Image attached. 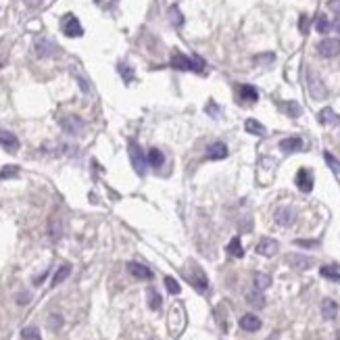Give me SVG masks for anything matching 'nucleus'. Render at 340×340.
Returning <instances> with one entry per match:
<instances>
[{"mask_svg": "<svg viewBox=\"0 0 340 340\" xmlns=\"http://www.w3.org/2000/svg\"><path fill=\"white\" fill-rule=\"evenodd\" d=\"M247 301H248V305H252L255 309H263V307H265V296H263V292H261V290L248 292V294H247Z\"/></svg>", "mask_w": 340, "mask_h": 340, "instance_id": "23", "label": "nucleus"}, {"mask_svg": "<svg viewBox=\"0 0 340 340\" xmlns=\"http://www.w3.org/2000/svg\"><path fill=\"white\" fill-rule=\"evenodd\" d=\"M305 148V142H303V138L299 136H290V138H284V140L280 142V151L284 155H292V153H299Z\"/></svg>", "mask_w": 340, "mask_h": 340, "instance_id": "9", "label": "nucleus"}, {"mask_svg": "<svg viewBox=\"0 0 340 340\" xmlns=\"http://www.w3.org/2000/svg\"><path fill=\"white\" fill-rule=\"evenodd\" d=\"M63 221L61 219H57V217H52V221H50V236L55 238V240H59L61 236H63Z\"/></svg>", "mask_w": 340, "mask_h": 340, "instance_id": "32", "label": "nucleus"}, {"mask_svg": "<svg viewBox=\"0 0 340 340\" xmlns=\"http://www.w3.org/2000/svg\"><path fill=\"white\" fill-rule=\"evenodd\" d=\"M127 155H129V161H132L134 171H136L140 178H144V176H146V165H148L146 156H144V151L132 140V142L127 144Z\"/></svg>", "mask_w": 340, "mask_h": 340, "instance_id": "2", "label": "nucleus"}, {"mask_svg": "<svg viewBox=\"0 0 340 340\" xmlns=\"http://www.w3.org/2000/svg\"><path fill=\"white\" fill-rule=\"evenodd\" d=\"M328 8L334 11V15H338L340 13V0H328Z\"/></svg>", "mask_w": 340, "mask_h": 340, "instance_id": "41", "label": "nucleus"}, {"mask_svg": "<svg viewBox=\"0 0 340 340\" xmlns=\"http://www.w3.org/2000/svg\"><path fill=\"white\" fill-rule=\"evenodd\" d=\"M169 21H171L173 28H182V25H184V15H182V11L176 4L169 6Z\"/></svg>", "mask_w": 340, "mask_h": 340, "instance_id": "28", "label": "nucleus"}, {"mask_svg": "<svg viewBox=\"0 0 340 340\" xmlns=\"http://www.w3.org/2000/svg\"><path fill=\"white\" fill-rule=\"evenodd\" d=\"M299 30H301V33H307V31H309V17H307V15H301V19H299Z\"/></svg>", "mask_w": 340, "mask_h": 340, "instance_id": "40", "label": "nucleus"}, {"mask_svg": "<svg viewBox=\"0 0 340 340\" xmlns=\"http://www.w3.org/2000/svg\"><path fill=\"white\" fill-rule=\"evenodd\" d=\"M332 30H336V31H340V13L334 17V21H332Z\"/></svg>", "mask_w": 340, "mask_h": 340, "instance_id": "44", "label": "nucleus"}, {"mask_svg": "<svg viewBox=\"0 0 340 340\" xmlns=\"http://www.w3.org/2000/svg\"><path fill=\"white\" fill-rule=\"evenodd\" d=\"M278 250H280V244H278V240H274V238H261L257 244V252L263 257H274Z\"/></svg>", "mask_w": 340, "mask_h": 340, "instance_id": "12", "label": "nucleus"}, {"mask_svg": "<svg viewBox=\"0 0 340 340\" xmlns=\"http://www.w3.org/2000/svg\"><path fill=\"white\" fill-rule=\"evenodd\" d=\"M17 303H19V305H25V303H30V294H25V296H19V299H17Z\"/></svg>", "mask_w": 340, "mask_h": 340, "instance_id": "46", "label": "nucleus"}, {"mask_svg": "<svg viewBox=\"0 0 340 340\" xmlns=\"http://www.w3.org/2000/svg\"><path fill=\"white\" fill-rule=\"evenodd\" d=\"M75 80H77V82H80V86H82V90H84L86 94H88V92H90V86H88V84H86V82H84V77H80V75H75Z\"/></svg>", "mask_w": 340, "mask_h": 340, "instance_id": "43", "label": "nucleus"}, {"mask_svg": "<svg viewBox=\"0 0 340 340\" xmlns=\"http://www.w3.org/2000/svg\"><path fill=\"white\" fill-rule=\"evenodd\" d=\"M296 219V211L290 207H284V209H278L276 211V223L282 225V228H290Z\"/></svg>", "mask_w": 340, "mask_h": 340, "instance_id": "11", "label": "nucleus"}, {"mask_svg": "<svg viewBox=\"0 0 340 340\" xmlns=\"http://www.w3.org/2000/svg\"><path fill=\"white\" fill-rule=\"evenodd\" d=\"M127 272L132 274L138 280H153V272L142 263H136V261H129L127 263Z\"/></svg>", "mask_w": 340, "mask_h": 340, "instance_id": "13", "label": "nucleus"}, {"mask_svg": "<svg viewBox=\"0 0 340 340\" xmlns=\"http://www.w3.org/2000/svg\"><path fill=\"white\" fill-rule=\"evenodd\" d=\"M252 284H255V290H267L269 286H272V278H269L267 274H255V278H252Z\"/></svg>", "mask_w": 340, "mask_h": 340, "instance_id": "25", "label": "nucleus"}, {"mask_svg": "<svg viewBox=\"0 0 340 340\" xmlns=\"http://www.w3.org/2000/svg\"><path fill=\"white\" fill-rule=\"evenodd\" d=\"M207 155H209V159L211 161H221V159L228 156V146H225L223 142H213V144H209Z\"/></svg>", "mask_w": 340, "mask_h": 340, "instance_id": "15", "label": "nucleus"}, {"mask_svg": "<svg viewBox=\"0 0 340 340\" xmlns=\"http://www.w3.org/2000/svg\"><path fill=\"white\" fill-rule=\"evenodd\" d=\"M315 30L319 33H328L330 30H332V21H330L326 15H317L315 17Z\"/></svg>", "mask_w": 340, "mask_h": 340, "instance_id": "29", "label": "nucleus"}, {"mask_svg": "<svg viewBox=\"0 0 340 340\" xmlns=\"http://www.w3.org/2000/svg\"><path fill=\"white\" fill-rule=\"evenodd\" d=\"M21 338H23V340H42L40 330H38L36 326H28V328H23V330H21Z\"/></svg>", "mask_w": 340, "mask_h": 340, "instance_id": "33", "label": "nucleus"}, {"mask_svg": "<svg viewBox=\"0 0 340 340\" xmlns=\"http://www.w3.org/2000/svg\"><path fill=\"white\" fill-rule=\"evenodd\" d=\"M238 94H240V98L244 102H257L259 100V90L255 88V86L242 84V86H238Z\"/></svg>", "mask_w": 340, "mask_h": 340, "instance_id": "17", "label": "nucleus"}, {"mask_svg": "<svg viewBox=\"0 0 340 340\" xmlns=\"http://www.w3.org/2000/svg\"><path fill=\"white\" fill-rule=\"evenodd\" d=\"M61 28H63V33L67 38H80L84 36V28L80 19H77L75 15H65L63 21H61Z\"/></svg>", "mask_w": 340, "mask_h": 340, "instance_id": "5", "label": "nucleus"}, {"mask_svg": "<svg viewBox=\"0 0 340 340\" xmlns=\"http://www.w3.org/2000/svg\"><path fill=\"white\" fill-rule=\"evenodd\" d=\"M69 274H71V265H61L59 269H57V274H55V278H52V286H59L61 282H65L67 278H69Z\"/></svg>", "mask_w": 340, "mask_h": 340, "instance_id": "27", "label": "nucleus"}, {"mask_svg": "<svg viewBox=\"0 0 340 340\" xmlns=\"http://www.w3.org/2000/svg\"><path fill=\"white\" fill-rule=\"evenodd\" d=\"M317 119H319V124H324V125H340V115H336L330 107L321 109Z\"/></svg>", "mask_w": 340, "mask_h": 340, "instance_id": "18", "label": "nucleus"}, {"mask_svg": "<svg viewBox=\"0 0 340 340\" xmlns=\"http://www.w3.org/2000/svg\"><path fill=\"white\" fill-rule=\"evenodd\" d=\"M324 159H326V163H328V167L332 169L334 173H340V161L336 159V156H334L332 153H328V151H326V153H324Z\"/></svg>", "mask_w": 340, "mask_h": 340, "instance_id": "35", "label": "nucleus"}, {"mask_svg": "<svg viewBox=\"0 0 340 340\" xmlns=\"http://www.w3.org/2000/svg\"><path fill=\"white\" fill-rule=\"evenodd\" d=\"M186 280L192 284V288L200 294H207L209 292V280H207V276L203 272V267L200 265H192L190 267V272H186Z\"/></svg>", "mask_w": 340, "mask_h": 340, "instance_id": "3", "label": "nucleus"}, {"mask_svg": "<svg viewBox=\"0 0 340 340\" xmlns=\"http://www.w3.org/2000/svg\"><path fill=\"white\" fill-rule=\"evenodd\" d=\"M244 129H247L248 134H255V136H261V138L267 136V129L263 127V124H259L257 119H247V121H244Z\"/></svg>", "mask_w": 340, "mask_h": 340, "instance_id": "21", "label": "nucleus"}, {"mask_svg": "<svg viewBox=\"0 0 340 340\" xmlns=\"http://www.w3.org/2000/svg\"><path fill=\"white\" fill-rule=\"evenodd\" d=\"M269 340H278V336H272V338H269Z\"/></svg>", "mask_w": 340, "mask_h": 340, "instance_id": "47", "label": "nucleus"}, {"mask_svg": "<svg viewBox=\"0 0 340 340\" xmlns=\"http://www.w3.org/2000/svg\"><path fill=\"white\" fill-rule=\"evenodd\" d=\"M286 261L294 267V269H309L313 265V259L311 257H305V255H288Z\"/></svg>", "mask_w": 340, "mask_h": 340, "instance_id": "19", "label": "nucleus"}, {"mask_svg": "<svg viewBox=\"0 0 340 340\" xmlns=\"http://www.w3.org/2000/svg\"><path fill=\"white\" fill-rule=\"evenodd\" d=\"M61 127H63L65 134L77 136L82 132V127H84V119L77 117V115H65L63 119H61Z\"/></svg>", "mask_w": 340, "mask_h": 340, "instance_id": "7", "label": "nucleus"}, {"mask_svg": "<svg viewBox=\"0 0 340 340\" xmlns=\"http://www.w3.org/2000/svg\"><path fill=\"white\" fill-rule=\"evenodd\" d=\"M317 52L319 57L324 59H334L340 55V40L338 38H324L317 44Z\"/></svg>", "mask_w": 340, "mask_h": 340, "instance_id": "6", "label": "nucleus"}, {"mask_svg": "<svg viewBox=\"0 0 340 340\" xmlns=\"http://www.w3.org/2000/svg\"><path fill=\"white\" fill-rule=\"evenodd\" d=\"M33 48H36V55L38 57H52L55 55V52L59 50L55 44H52L50 40H46V38H40V40H36V44H33Z\"/></svg>", "mask_w": 340, "mask_h": 340, "instance_id": "14", "label": "nucleus"}, {"mask_svg": "<svg viewBox=\"0 0 340 340\" xmlns=\"http://www.w3.org/2000/svg\"><path fill=\"white\" fill-rule=\"evenodd\" d=\"M307 88H309V94L315 100H324L326 96H328V88H326V84H324V80L315 73V71H307Z\"/></svg>", "mask_w": 340, "mask_h": 340, "instance_id": "4", "label": "nucleus"}, {"mask_svg": "<svg viewBox=\"0 0 340 340\" xmlns=\"http://www.w3.org/2000/svg\"><path fill=\"white\" fill-rule=\"evenodd\" d=\"M148 307H151L153 311L161 309V294L156 292L155 288H148Z\"/></svg>", "mask_w": 340, "mask_h": 340, "instance_id": "31", "label": "nucleus"}, {"mask_svg": "<svg viewBox=\"0 0 340 340\" xmlns=\"http://www.w3.org/2000/svg\"><path fill=\"white\" fill-rule=\"evenodd\" d=\"M19 176V167L17 165H6V167L0 169V180H11Z\"/></svg>", "mask_w": 340, "mask_h": 340, "instance_id": "34", "label": "nucleus"}, {"mask_svg": "<svg viewBox=\"0 0 340 340\" xmlns=\"http://www.w3.org/2000/svg\"><path fill=\"white\" fill-rule=\"evenodd\" d=\"M280 107L284 109V113H286V115H288V117H292V119H296V117H301V104L299 102H292V100H288V102H282L280 104Z\"/></svg>", "mask_w": 340, "mask_h": 340, "instance_id": "26", "label": "nucleus"}, {"mask_svg": "<svg viewBox=\"0 0 340 340\" xmlns=\"http://www.w3.org/2000/svg\"><path fill=\"white\" fill-rule=\"evenodd\" d=\"M146 161H148V165H151V167L159 169L161 165L165 163V155L159 151V148H151V151H148V155H146Z\"/></svg>", "mask_w": 340, "mask_h": 340, "instance_id": "22", "label": "nucleus"}, {"mask_svg": "<svg viewBox=\"0 0 340 340\" xmlns=\"http://www.w3.org/2000/svg\"><path fill=\"white\" fill-rule=\"evenodd\" d=\"M207 113H209V115H211V113H213V115H217V107H215L213 102H209V104H207Z\"/></svg>", "mask_w": 340, "mask_h": 340, "instance_id": "45", "label": "nucleus"}, {"mask_svg": "<svg viewBox=\"0 0 340 340\" xmlns=\"http://www.w3.org/2000/svg\"><path fill=\"white\" fill-rule=\"evenodd\" d=\"M296 186H299V190L305 194H309L313 190V176H311L309 169L301 167L299 171H296Z\"/></svg>", "mask_w": 340, "mask_h": 340, "instance_id": "8", "label": "nucleus"}, {"mask_svg": "<svg viewBox=\"0 0 340 340\" xmlns=\"http://www.w3.org/2000/svg\"><path fill=\"white\" fill-rule=\"evenodd\" d=\"M61 326H63V317L61 315H50L48 317V328L50 330H59Z\"/></svg>", "mask_w": 340, "mask_h": 340, "instance_id": "38", "label": "nucleus"}, {"mask_svg": "<svg viewBox=\"0 0 340 340\" xmlns=\"http://www.w3.org/2000/svg\"><path fill=\"white\" fill-rule=\"evenodd\" d=\"M238 324H240L242 330H247V332H257V330H261V319L257 315H252V313L242 315Z\"/></svg>", "mask_w": 340, "mask_h": 340, "instance_id": "16", "label": "nucleus"}, {"mask_svg": "<svg viewBox=\"0 0 340 340\" xmlns=\"http://www.w3.org/2000/svg\"><path fill=\"white\" fill-rule=\"evenodd\" d=\"M119 73H121V77H124V80H125V84H129V82H132L134 80V69L132 67H129V65H125V63H119Z\"/></svg>", "mask_w": 340, "mask_h": 340, "instance_id": "36", "label": "nucleus"}, {"mask_svg": "<svg viewBox=\"0 0 340 340\" xmlns=\"http://www.w3.org/2000/svg\"><path fill=\"white\" fill-rule=\"evenodd\" d=\"M228 255L230 257H236V259H240V257H244V248H242V244H240V238L238 236H234L232 240H230V244H228Z\"/></svg>", "mask_w": 340, "mask_h": 340, "instance_id": "24", "label": "nucleus"}, {"mask_svg": "<svg viewBox=\"0 0 340 340\" xmlns=\"http://www.w3.org/2000/svg\"><path fill=\"white\" fill-rule=\"evenodd\" d=\"M169 65L173 69H178V71H194V73H205V67H207L203 57H198V55L188 57L184 52H173Z\"/></svg>", "mask_w": 340, "mask_h": 340, "instance_id": "1", "label": "nucleus"}, {"mask_svg": "<svg viewBox=\"0 0 340 340\" xmlns=\"http://www.w3.org/2000/svg\"><path fill=\"white\" fill-rule=\"evenodd\" d=\"M165 288H167L169 294H180V284H178L176 280H173L171 276L165 278Z\"/></svg>", "mask_w": 340, "mask_h": 340, "instance_id": "37", "label": "nucleus"}, {"mask_svg": "<svg viewBox=\"0 0 340 340\" xmlns=\"http://www.w3.org/2000/svg\"><path fill=\"white\" fill-rule=\"evenodd\" d=\"M319 274L328 278V280H332V282H340V269L338 267H332V265H324L319 269Z\"/></svg>", "mask_w": 340, "mask_h": 340, "instance_id": "30", "label": "nucleus"}, {"mask_svg": "<svg viewBox=\"0 0 340 340\" xmlns=\"http://www.w3.org/2000/svg\"><path fill=\"white\" fill-rule=\"evenodd\" d=\"M296 247H301V248H315L317 247V240H294Z\"/></svg>", "mask_w": 340, "mask_h": 340, "instance_id": "39", "label": "nucleus"}, {"mask_svg": "<svg viewBox=\"0 0 340 340\" xmlns=\"http://www.w3.org/2000/svg\"><path fill=\"white\" fill-rule=\"evenodd\" d=\"M255 61H257V63H261V61H263V63H272V61H274V55H272V52H269V55H263V57H257Z\"/></svg>", "mask_w": 340, "mask_h": 340, "instance_id": "42", "label": "nucleus"}, {"mask_svg": "<svg viewBox=\"0 0 340 340\" xmlns=\"http://www.w3.org/2000/svg\"><path fill=\"white\" fill-rule=\"evenodd\" d=\"M321 315H324L326 319H334L338 315L336 301H332V299H324V301H321Z\"/></svg>", "mask_w": 340, "mask_h": 340, "instance_id": "20", "label": "nucleus"}, {"mask_svg": "<svg viewBox=\"0 0 340 340\" xmlns=\"http://www.w3.org/2000/svg\"><path fill=\"white\" fill-rule=\"evenodd\" d=\"M0 146H2L6 153H17L19 151V140H17V136L13 132L0 129Z\"/></svg>", "mask_w": 340, "mask_h": 340, "instance_id": "10", "label": "nucleus"}]
</instances>
